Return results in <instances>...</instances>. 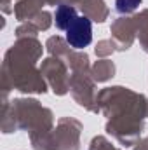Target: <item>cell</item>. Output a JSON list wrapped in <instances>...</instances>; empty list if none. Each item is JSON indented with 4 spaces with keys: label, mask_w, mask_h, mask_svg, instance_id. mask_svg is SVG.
Listing matches in <instances>:
<instances>
[{
    "label": "cell",
    "mask_w": 148,
    "mask_h": 150,
    "mask_svg": "<svg viewBox=\"0 0 148 150\" xmlns=\"http://www.w3.org/2000/svg\"><path fill=\"white\" fill-rule=\"evenodd\" d=\"M92 40V23L85 16H78L66 30V42L73 49H84Z\"/></svg>",
    "instance_id": "obj_1"
},
{
    "label": "cell",
    "mask_w": 148,
    "mask_h": 150,
    "mask_svg": "<svg viewBox=\"0 0 148 150\" xmlns=\"http://www.w3.org/2000/svg\"><path fill=\"white\" fill-rule=\"evenodd\" d=\"M77 18H78L77 11H75L73 7H70V5H59V7L56 9V14H54L56 26H58L59 30H65V32L68 30V26L73 23Z\"/></svg>",
    "instance_id": "obj_2"
},
{
    "label": "cell",
    "mask_w": 148,
    "mask_h": 150,
    "mask_svg": "<svg viewBox=\"0 0 148 150\" xmlns=\"http://www.w3.org/2000/svg\"><path fill=\"white\" fill-rule=\"evenodd\" d=\"M141 4V0H117V11L118 12H132L138 9V5Z\"/></svg>",
    "instance_id": "obj_3"
}]
</instances>
